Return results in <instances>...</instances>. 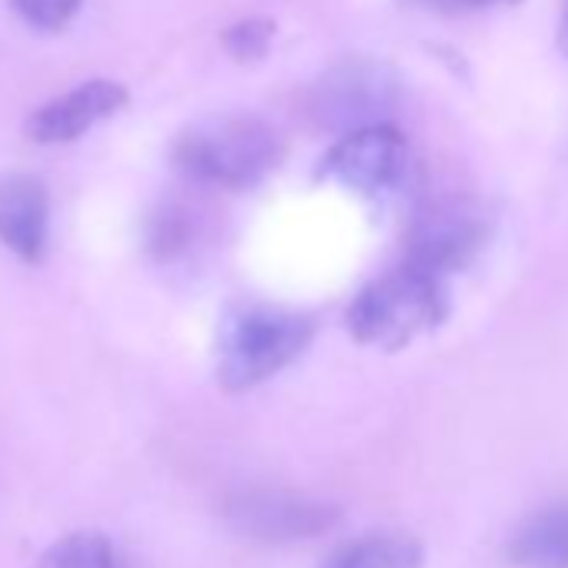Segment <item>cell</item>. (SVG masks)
Instances as JSON below:
<instances>
[{"label":"cell","instance_id":"cell-14","mask_svg":"<svg viewBox=\"0 0 568 568\" xmlns=\"http://www.w3.org/2000/svg\"><path fill=\"white\" fill-rule=\"evenodd\" d=\"M271 24H264V21H247V24H237V28H231L227 31V38H224V44H227V51L234 54V58H257V54H264V44L271 41Z\"/></svg>","mask_w":568,"mask_h":568},{"label":"cell","instance_id":"cell-3","mask_svg":"<svg viewBox=\"0 0 568 568\" xmlns=\"http://www.w3.org/2000/svg\"><path fill=\"white\" fill-rule=\"evenodd\" d=\"M277 134L254 118H227L181 138L178 164L197 181L221 187H247L277 161Z\"/></svg>","mask_w":568,"mask_h":568},{"label":"cell","instance_id":"cell-12","mask_svg":"<svg viewBox=\"0 0 568 568\" xmlns=\"http://www.w3.org/2000/svg\"><path fill=\"white\" fill-rule=\"evenodd\" d=\"M38 568H124L114 545L98 531H74L44 548Z\"/></svg>","mask_w":568,"mask_h":568},{"label":"cell","instance_id":"cell-4","mask_svg":"<svg viewBox=\"0 0 568 568\" xmlns=\"http://www.w3.org/2000/svg\"><path fill=\"white\" fill-rule=\"evenodd\" d=\"M224 518L234 531L254 541L284 545L325 535L342 518V508L292 491H244L224 505Z\"/></svg>","mask_w":568,"mask_h":568},{"label":"cell","instance_id":"cell-5","mask_svg":"<svg viewBox=\"0 0 568 568\" xmlns=\"http://www.w3.org/2000/svg\"><path fill=\"white\" fill-rule=\"evenodd\" d=\"M328 171L362 194H388L405 181L408 148L398 131L385 124H368L348 131L328 154Z\"/></svg>","mask_w":568,"mask_h":568},{"label":"cell","instance_id":"cell-15","mask_svg":"<svg viewBox=\"0 0 568 568\" xmlns=\"http://www.w3.org/2000/svg\"><path fill=\"white\" fill-rule=\"evenodd\" d=\"M415 4L438 11V14H465V11L488 8V4H511V0H415Z\"/></svg>","mask_w":568,"mask_h":568},{"label":"cell","instance_id":"cell-11","mask_svg":"<svg viewBox=\"0 0 568 568\" xmlns=\"http://www.w3.org/2000/svg\"><path fill=\"white\" fill-rule=\"evenodd\" d=\"M422 545L405 535H368L335 548L322 568H422Z\"/></svg>","mask_w":568,"mask_h":568},{"label":"cell","instance_id":"cell-6","mask_svg":"<svg viewBox=\"0 0 568 568\" xmlns=\"http://www.w3.org/2000/svg\"><path fill=\"white\" fill-rule=\"evenodd\" d=\"M128 104V91L118 81L98 78L84 81L78 91L54 98L51 104L38 108L28 121V138L34 144H68L88 134L104 118L118 114Z\"/></svg>","mask_w":568,"mask_h":568},{"label":"cell","instance_id":"cell-10","mask_svg":"<svg viewBox=\"0 0 568 568\" xmlns=\"http://www.w3.org/2000/svg\"><path fill=\"white\" fill-rule=\"evenodd\" d=\"M475 247H478V227L471 224V217L448 211V214L428 217L418 227L408 261H415L428 271L448 274V271L462 267Z\"/></svg>","mask_w":568,"mask_h":568},{"label":"cell","instance_id":"cell-2","mask_svg":"<svg viewBox=\"0 0 568 568\" xmlns=\"http://www.w3.org/2000/svg\"><path fill=\"white\" fill-rule=\"evenodd\" d=\"M312 338V325L298 315L274 308H251L234 315L221 332V385L231 392L254 388L295 362Z\"/></svg>","mask_w":568,"mask_h":568},{"label":"cell","instance_id":"cell-1","mask_svg":"<svg viewBox=\"0 0 568 568\" xmlns=\"http://www.w3.org/2000/svg\"><path fill=\"white\" fill-rule=\"evenodd\" d=\"M445 318V274L415 261L375 281L348 312V328L358 342L402 348Z\"/></svg>","mask_w":568,"mask_h":568},{"label":"cell","instance_id":"cell-13","mask_svg":"<svg viewBox=\"0 0 568 568\" xmlns=\"http://www.w3.org/2000/svg\"><path fill=\"white\" fill-rule=\"evenodd\" d=\"M84 0H11V8L38 31H61L68 28Z\"/></svg>","mask_w":568,"mask_h":568},{"label":"cell","instance_id":"cell-8","mask_svg":"<svg viewBox=\"0 0 568 568\" xmlns=\"http://www.w3.org/2000/svg\"><path fill=\"white\" fill-rule=\"evenodd\" d=\"M388 88L392 84L382 78V71L355 64V68L332 74L328 81H322V98L315 108H318L322 121L345 124V128L352 124V131H358V128L378 124V121H372V114L378 108H385Z\"/></svg>","mask_w":568,"mask_h":568},{"label":"cell","instance_id":"cell-9","mask_svg":"<svg viewBox=\"0 0 568 568\" xmlns=\"http://www.w3.org/2000/svg\"><path fill=\"white\" fill-rule=\"evenodd\" d=\"M505 551L518 568H568V501L525 518Z\"/></svg>","mask_w":568,"mask_h":568},{"label":"cell","instance_id":"cell-7","mask_svg":"<svg viewBox=\"0 0 568 568\" xmlns=\"http://www.w3.org/2000/svg\"><path fill=\"white\" fill-rule=\"evenodd\" d=\"M48 187L31 174L0 178V241L18 257L41 261L48 251Z\"/></svg>","mask_w":568,"mask_h":568},{"label":"cell","instance_id":"cell-16","mask_svg":"<svg viewBox=\"0 0 568 568\" xmlns=\"http://www.w3.org/2000/svg\"><path fill=\"white\" fill-rule=\"evenodd\" d=\"M558 41H561V51L568 54V8H565V18H561V34H558Z\"/></svg>","mask_w":568,"mask_h":568}]
</instances>
